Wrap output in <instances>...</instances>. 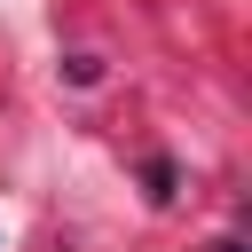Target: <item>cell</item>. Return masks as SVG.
Returning <instances> with one entry per match:
<instances>
[{
  "mask_svg": "<svg viewBox=\"0 0 252 252\" xmlns=\"http://www.w3.org/2000/svg\"><path fill=\"white\" fill-rule=\"evenodd\" d=\"M213 252H244V244H236V236H228V244H213Z\"/></svg>",
  "mask_w": 252,
  "mask_h": 252,
  "instance_id": "6da1fadb",
  "label": "cell"
}]
</instances>
